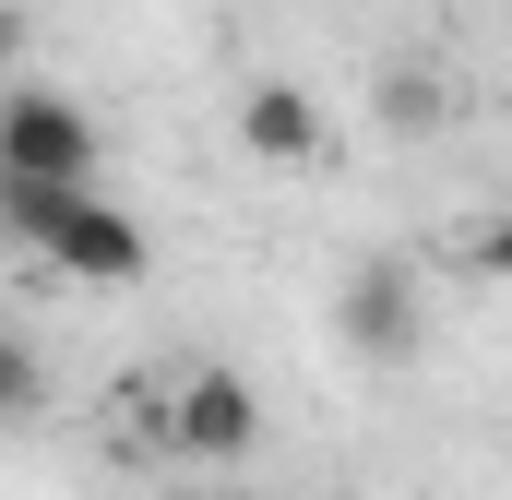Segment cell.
<instances>
[{"mask_svg": "<svg viewBox=\"0 0 512 500\" xmlns=\"http://www.w3.org/2000/svg\"><path fill=\"white\" fill-rule=\"evenodd\" d=\"M0 227L36 250V262H60L72 286H131L155 250H143V215L120 203H96V191H36V179H0Z\"/></svg>", "mask_w": 512, "mask_h": 500, "instance_id": "1", "label": "cell"}, {"mask_svg": "<svg viewBox=\"0 0 512 500\" xmlns=\"http://www.w3.org/2000/svg\"><path fill=\"white\" fill-rule=\"evenodd\" d=\"M0 179H36V191H84L96 179V120L48 84H12L0 96Z\"/></svg>", "mask_w": 512, "mask_h": 500, "instance_id": "2", "label": "cell"}, {"mask_svg": "<svg viewBox=\"0 0 512 500\" xmlns=\"http://www.w3.org/2000/svg\"><path fill=\"white\" fill-rule=\"evenodd\" d=\"M262 441V393L239 370H179L155 405V453H191V465H239Z\"/></svg>", "mask_w": 512, "mask_h": 500, "instance_id": "3", "label": "cell"}, {"mask_svg": "<svg viewBox=\"0 0 512 500\" xmlns=\"http://www.w3.org/2000/svg\"><path fill=\"white\" fill-rule=\"evenodd\" d=\"M417 322H429V298H417V262H358V286H346V346L358 358H405L417 346Z\"/></svg>", "mask_w": 512, "mask_h": 500, "instance_id": "4", "label": "cell"}, {"mask_svg": "<svg viewBox=\"0 0 512 500\" xmlns=\"http://www.w3.org/2000/svg\"><path fill=\"white\" fill-rule=\"evenodd\" d=\"M239 143H251L262 167H322V155H334V108H322V96H298V84H251Z\"/></svg>", "mask_w": 512, "mask_h": 500, "instance_id": "5", "label": "cell"}, {"mask_svg": "<svg viewBox=\"0 0 512 500\" xmlns=\"http://www.w3.org/2000/svg\"><path fill=\"white\" fill-rule=\"evenodd\" d=\"M48 405V370H36V346L24 334H0V417H36Z\"/></svg>", "mask_w": 512, "mask_h": 500, "instance_id": "6", "label": "cell"}, {"mask_svg": "<svg viewBox=\"0 0 512 500\" xmlns=\"http://www.w3.org/2000/svg\"><path fill=\"white\" fill-rule=\"evenodd\" d=\"M477 262H489V274L512 286V215H489V227H477Z\"/></svg>", "mask_w": 512, "mask_h": 500, "instance_id": "7", "label": "cell"}, {"mask_svg": "<svg viewBox=\"0 0 512 500\" xmlns=\"http://www.w3.org/2000/svg\"><path fill=\"white\" fill-rule=\"evenodd\" d=\"M12 48H24V12H12V0H0V60H12Z\"/></svg>", "mask_w": 512, "mask_h": 500, "instance_id": "8", "label": "cell"}]
</instances>
